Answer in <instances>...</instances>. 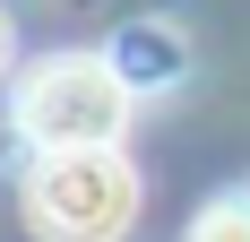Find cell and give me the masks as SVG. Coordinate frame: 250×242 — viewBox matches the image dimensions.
Masks as SVG:
<instances>
[{
	"mask_svg": "<svg viewBox=\"0 0 250 242\" xmlns=\"http://www.w3.org/2000/svg\"><path fill=\"white\" fill-rule=\"evenodd\" d=\"M138 217V165L121 147H61L26 165V225L43 242H121Z\"/></svg>",
	"mask_w": 250,
	"mask_h": 242,
	"instance_id": "cell-2",
	"label": "cell"
},
{
	"mask_svg": "<svg viewBox=\"0 0 250 242\" xmlns=\"http://www.w3.org/2000/svg\"><path fill=\"white\" fill-rule=\"evenodd\" d=\"M190 242H250V182H233V191H216L190 217Z\"/></svg>",
	"mask_w": 250,
	"mask_h": 242,
	"instance_id": "cell-4",
	"label": "cell"
},
{
	"mask_svg": "<svg viewBox=\"0 0 250 242\" xmlns=\"http://www.w3.org/2000/svg\"><path fill=\"white\" fill-rule=\"evenodd\" d=\"M9 52H18V26H9V9H0V70H9Z\"/></svg>",
	"mask_w": 250,
	"mask_h": 242,
	"instance_id": "cell-5",
	"label": "cell"
},
{
	"mask_svg": "<svg viewBox=\"0 0 250 242\" xmlns=\"http://www.w3.org/2000/svg\"><path fill=\"white\" fill-rule=\"evenodd\" d=\"M129 121V78L112 70V52H43L35 70L9 87V130L26 147H112Z\"/></svg>",
	"mask_w": 250,
	"mask_h": 242,
	"instance_id": "cell-1",
	"label": "cell"
},
{
	"mask_svg": "<svg viewBox=\"0 0 250 242\" xmlns=\"http://www.w3.org/2000/svg\"><path fill=\"white\" fill-rule=\"evenodd\" d=\"M181 61H190V52H181V35H173V26H155V18H138V26H121V35H112V70L129 78V96H138V87H173Z\"/></svg>",
	"mask_w": 250,
	"mask_h": 242,
	"instance_id": "cell-3",
	"label": "cell"
}]
</instances>
